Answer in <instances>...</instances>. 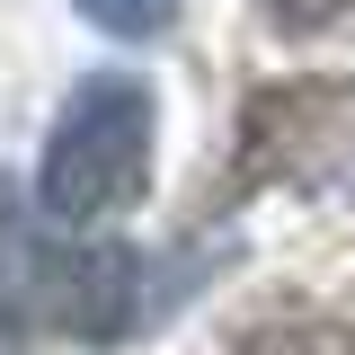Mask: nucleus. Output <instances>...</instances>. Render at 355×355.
I'll return each mask as SVG.
<instances>
[{
    "mask_svg": "<svg viewBox=\"0 0 355 355\" xmlns=\"http://www.w3.org/2000/svg\"><path fill=\"white\" fill-rule=\"evenodd\" d=\"M196 284V266H160L125 240H62V222L27 214L0 187V329L62 338H133Z\"/></svg>",
    "mask_w": 355,
    "mask_h": 355,
    "instance_id": "obj_1",
    "label": "nucleus"
},
{
    "mask_svg": "<svg viewBox=\"0 0 355 355\" xmlns=\"http://www.w3.org/2000/svg\"><path fill=\"white\" fill-rule=\"evenodd\" d=\"M151 178V89L125 71H98L62 98L36 160V214L44 222H107L125 214Z\"/></svg>",
    "mask_w": 355,
    "mask_h": 355,
    "instance_id": "obj_2",
    "label": "nucleus"
},
{
    "mask_svg": "<svg viewBox=\"0 0 355 355\" xmlns=\"http://www.w3.org/2000/svg\"><path fill=\"white\" fill-rule=\"evenodd\" d=\"M355 133V80H293V89H258L249 98V142H240V169H311V160H338V142Z\"/></svg>",
    "mask_w": 355,
    "mask_h": 355,
    "instance_id": "obj_3",
    "label": "nucleus"
},
{
    "mask_svg": "<svg viewBox=\"0 0 355 355\" xmlns=\"http://www.w3.org/2000/svg\"><path fill=\"white\" fill-rule=\"evenodd\" d=\"M71 9H80L89 27H107V36H160L178 0H71Z\"/></svg>",
    "mask_w": 355,
    "mask_h": 355,
    "instance_id": "obj_4",
    "label": "nucleus"
},
{
    "mask_svg": "<svg viewBox=\"0 0 355 355\" xmlns=\"http://www.w3.org/2000/svg\"><path fill=\"white\" fill-rule=\"evenodd\" d=\"M338 0H275V18H329Z\"/></svg>",
    "mask_w": 355,
    "mask_h": 355,
    "instance_id": "obj_5",
    "label": "nucleus"
}]
</instances>
